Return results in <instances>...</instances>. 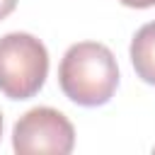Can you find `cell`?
Returning <instances> with one entry per match:
<instances>
[{"label": "cell", "mask_w": 155, "mask_h": 155, "mask_svg": "<svg viewBox=\"0 0 155 155\" xmlns=\"http://www.w3.org/2000/svg\"><path fill=\"white\" fill-rule=\"evenodd\" d=\"M58 82L70 102L80 107H102L111 99L119 85L116 58L104 44H73L61 58Z\"/></svg>", "instance_id": "cell-1"}, {"label": "cell", "mask_w": 155, "mask_h": 155, "mask_svg": "<svg viewBox=\"0 0 155 155\" xmlns=\"http://www.w3.org/2000/svg\"><path fill=\"white\" fill-rule=\"evenodd\" d=\"M48 75L46 46L27 34L10 31L0 36V92L10 99L34 97Z\"/></svg>", "instance_id": "cell-2"}, {"label": "cell", "mask_w": 155, "mask_h": 155, "mask_svg": "<svg viewBox=\"0 0 155 155\" xmlns=\"http://www.w3.org/2000/svg\"><path fill=\"white\" fill-rule=\"evenodd\" d=\"M12 148L19 155H68L75 148V128L63 111L51 107H34L15 124Z\"/></svg>", "instance_id": "cell-3"}, {"label": "cell", "mask_w": 155, "mask_h": 155, "mask_svg": "<svg viewBox=\"0 0 155 155\" xmlns=\"http://www.w3.org/2000/svg\"><path fill=\"white\" fill-rule=\"evenodd\" d=\"M131 63L136 68V75L148 82L155 85V22L143 24L131 41Z\"/></svg>", "instance_id": "cell-4"}, {"label": "cell", "mask_w": 155, "mask_h": 155, "mask_svg": "<svg viewBox=\"0 0 155 155\" xmlns=\"http://www.w3.org/2000/svg\"><path fill=\"white\" fill-rule=\"evenodd\" d=\"M119 2L126 5V7H136V10H145V7L155 5V0H119Z\"/></svg>", "instance_id": "cell-5"}, {"label": "cell", "mask_w": 155, "mask_h": 155, "mask_svg": "<svg viewBox=\"0 0 155 155\" xmlns=\"http://www.w3.org/2000/svg\"><path fill=\"white\" fill-rule=\"evenodd\" d=\"M15 7H17V0H0V19H5Z\"/></svg>", "instance_id": "cell-6"}, {"label": "cell", "mask_w": 155, "mask_h": 155, "mask_svg": "<svg viewBox=\"0 0 155 155\" xmlns=\"http://www.w3.org/2000/svg\"><path fill=\"white\" fill-rule=\"evenodd\" d=\"M0 136H2V114H0Z\"/></svg>", "instance_id": "cell-7"}]
</instances>
